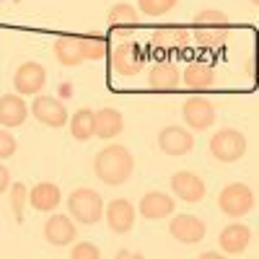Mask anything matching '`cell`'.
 <instances>
[{
	"mask_svg": "<svg viewBox=\"0 0 259 259\" xmlns=\"http://www.w3.org/2000/svg\"><path fill=\"white\" fill-rule=\"evenodd\" d=\"M135 171V158L124 145H106L94 158V174L109 187L124 184Z\"/></svg>",
	"mask_w": 259,
	"mask_h": 259,
	"instance_id": "1",
	"label": "cell"
},
{
	"mask_svg": "<svg viewBox=\"0 0 259 259\" xmlns=\"http://www.w3.org/2000/svg\"><path fill=\"white\" fill-rule=\"evenodd\" d=\"M109 65L117 75L124 78H133L143 70L145 65V52L140 50V45L135 41L133 34H124V31H114V41L109 45Z\"/></svg>",
	"mask_w": 259,
	"mask_h": 259,
	"instance_id": "2",
	"label": "cell"
},
{
	"mask_svg": "<svg viewBox=\"0 0 259 259\" xmlns=\"http://www.w3.org/2000/svg\"><path fill=\"white\" fill-rule=\"evenodd\" d=\"M68 212H70L73 221H78L83 226H94L104 218V200H101L99 192H94L89 187H80V189L70 192Z\"/></svg>",
	"mask_w": 259,
	"mask_h": 259,
	"instance_id": "3",
	"label": "cell"
},
{
	"mask_svg": "<svg viewBox=\"0 0 259 259\" xmlns=\"http://www.w3.org/2000/svg\"><path fill=\"white\" fill-rule=\"evenodd\" d=\"M246 148H249V143H246L244 133H239V130H233V127H223L210 138V153L221 163H233V161L244 158Z\"/></svg>",
	"mask_w": 259,
	"mask_h": 259,
	"instance_id": "4",
	"label": "cell"
},
{
	"mask_svg": "<svg viewBox=\"0 0 259 259\" xmlns=\"http://www.w3.org/2000/svg\"><path fill=\"white\" fill-rule=\"evenodd\" d=\"M254 202H256L254 189L246 187L244 182L226 184L218 194V207L228 218H244V215H249L254 210Z\"/></svg>",
	"mask_w": 259,
	"mask_h": 259,
	"instance_id": "5",
	"label": "cell"
},
{
	"mask_svg": "<svg viewBox=\"0 0 259 259\" xmlns=\"http://www.w3.org/2000/svg\"><path fill=\"white\" fill-rule=\"evenodd\" d=\"M31 114L36 117V122H41L45 127H52V130H60L68 124L70 114L65 109V104L55 96H34V104L29 106Z\"/></svg>",
	"mask_w": 259,
	"mask_h": 259,
	"instance_id": "6",
	"label": "cell"
},
{
	"mask_svg": "<svg viewBox=\"0 0 259 259\" xmlns=\"http://www.w3.org/2000/svg\"><path fill=\"white\" fill-rule=\"evenodd\" d=\"M45 83H47L45 65L34 62V60L24 62L13 75V89H16L18 96H36L41 89H45Z\"/></svg>",
	"mask_w": 259,
	"mask_h": 259,
	"instance_id": "7",
	"label": "cell"
},
{
	"mask_svg": "<svg viewBox=\"0 0 259 259\" xmlns=\"http://www.w3.org/2000/svg\"><path fill=\"white\" fill-rule=\"evenodd\" d=\"M182 114L189 130H210L215 124V104L207 96H189L182 106Z\"/></svg>",
	"mask_w": 259,
	"mask_h": 259,
	"instance_id": "8",
	"label": "cell"
},
{
	"mask_svg": "<svg viewBox=\"0 0 259 259\" xmlns=\"http://www.w3.org/2000/svg\"><path fill=\"white\" fill-rule=\"evenodd\" d=\"M171 192L177 194L182 202H202L205 200V182L194 174V171H177L171 177Z\"/></svg>",
	"mask_w": 259,
	"mask_h": 259,
	"instance_id": "9",
	"label": "cell"
},
{
	"mask_svg": "<svg viewBox=\"0 0 259 259\" xmlns=\"http://www.w3.org/2000/svg\"><path fill=\"white\" fill-rule=\"evenodd\" d=\"M168 233L182 244H197V241L205 239V223L197 218V215L182 212V215H174V218H171Z\"/></svg>",
	"mask_w": 259,
	"mask_h": 259,
	"instance_id": "10",
	"label": "cell"
},
{
	"mask_svg": "<svg viewBox=\"0 0 259 259\" xmlns=\"http://www.w3.org/2000/svg\"><path fill=\"white\" fill-rule=\"evenodd\" d=\"M78 236V228L73 223L70 215H50L47 223H45V239L52 244V246H70Z\"/></svg>",
	"mask_w": 259,
	"mask_h": 259,
	"instance_id": "11",
	"label": "cell"
},
{
	"mask_svg": "<svg viewBox=\"0 0 259 259\" xmlns=\"http://www.w3.org/2000/svg\"><path fill=\"white\" fill-rule=\"evenodd\" d=\"M104 218L114 233H127L135 226V205L124 197L112 200L109 205H104Z\"/></svg>",
	"mask_w": 259,
	"mask_h": 259,
	"instance_id": "12",
	"label": "cell"
},
{
	"mask_svg": "<svg viewBox=\"0 0 259 259\" xmlns=\"http://www.w3.org/2000/svg\"><path fill=\"white\" fill-rule=\"evenodd\" d=\"M158 148L166 156H187L194 148V135L184 127H166L158 135Z\"/></svg>",
	"mask_w": 259,
	"mask_h": 259,
	"instance_id": "13",
	"label": "cell"
},
{
	"mask_svg": "<svg viewBox=\"0 0 259 259\" xmlns=\"http://www.w3.org/2000/svg\"><path fill=\"white\" fill-rule=\"evenodd\" d=\"M189 41H192L189 31L179 26H163L150 34V47H156L158 52H182Z\"/></svg>",
	"mask_w": 259,
	"mask_h": 259,
	"instance_id": "14",
	"label": "cell"
},
{
	"mask_svg": "<svg viewBox=\"0 0 259 259\" xmlns=\"http://www.w3.org/2000/svg\"><path fill=\"white\" fill-rule=\"evenodd\" d=\"M174 197L166 192H148L143 194L140 200V215L148 221H163V218H171V212H174Z\"/></svg>",
	"mask_w": 259,
	"mask_h": 259,
	"instance_id": "15",
	"label": "cell"
},
{
	"mask_svg": "<svg viewBox=\"0 0 259 259\" xmlns=\"http://www.w3.org/2000/svg\"><path fill=\"white\" fill-rule=\"evenodd\" d=\"M26 117H29V106L18 94L0 96V124H3L6 130L21 127L26 122Z\"/></svg>",
	"mask_w": 259,
	"mask_h": 259,
	"instance_id": "16",
	"label": "cell"
},
{
	"mask_svg": "<svg viewBox=\"0 0 259 259\" xmlns=\"http://www.w3.org/2000/svg\"><path fill=\"white\" fill-rule=\"evenodd\" d=\"M182 80V73L174 62H168V60H161L156 62L153 68H150L148 73V85L153 91H174L177 85Z\"/></svg>",
	"mask_w": 259,
	"mask_h": 259,
	"instance_id": "17",
	"label": "cell"
},
{
	"mask_svg": "<svg viewBox=\"0 0 259 259\" xmlns=\"http://www.w3.org/2000/svg\"><path fill=\"white\" fill-rule=\"evenodd\" d=\"M124 130V117L112 109V106H104V109L94 112V135H99L101 140H112Z\"/></svg>",
	"mask_w": 259,
	"mask_h": 259,
	"instance_id": "18",
	"label": "cell"
},
{
	"mask_svg": "<svg viewBox=\"0 0 259 259\" xmlns=\"http://www.w3.org/2000/svg\"><path fill=\"white\" fill-rule=\"evenodd\" d=\"M218 244H221L223 254H241L251 244V228H246L244 223H231L221 231Z\"/></svg>",
	"mask_w": 259,
	"mask_h": 259,
	"instance_id": "19",
	"label": "cell"
},
{
	"mask_svg": "<svg viewBox=\"0 0 259 259\" xmlns=\"http://www.w3.org/2000/svg\"><path fill=\"white\" fill-rule=\"evenodd\" d=\"M60 200H62V194H60V187L52 184V182H39L34 189H29V202L34 210L39 212H52L60 207Z\"/></svg>",
	"mask_w": 259,
	"mask_h": 259,
	"instance_id": "20",
	"label": "cell"
},
{
	"mask_svg": "<svg viewBox=\"0 0 259 259\" xmlns=\"http://www.w3.org/2000/svg\"><path fill=\"white\" fill-rule=\"evenodd\" d=\"M189 36H192V41L197 45L200 50H207V52H218V50H223L226 47V41H228V36H231V31L226 29V26H200V29H194V31H189Z\"/></svg>",
	"mask_w": 259,
	"mask_h": 259,
	"instance_id": "21",
	"label": "cell"
},
{
	"mask_svg": "<svg viewBox=\"0 0 259 259\" xmlns=\"http://www.w3.org/2000/svg\"><path fill=\"white\" fill-rule=\"evenodd\" d=\"M182 80L189 89H210L215 83V68L210 62H189L182 73Z\"/></svg>",
	"mask_w": 259,
	"mask_h": 259,
	"instance_id": "22",
	"label": "cell"
},
{
	"mask_svg": "<svg viewBox=\"0 0 259 259\" xmlns=\"http://www.w3.org/2000/svg\"><path fill=\"white\" fill-rule=\"evenodd\" d=\"M55 60L60 65H65V68H78V65L83 62L78 36H57V41H55Z\"/></svg>",
	"mask_w": 259,
	"mask_h": 259,
	"instance_id": "23",
	"label": "cell"
},
{
	"mask_svg": "<svg viewBox=\"0 0 259 259\" xmlns=\"http://www.w3.org/2000/svg\"><path fill=\"white\" fill-rule=\"evenodd\" d=\"M68 124H70V135H73L75 140L85 143V140L94 138V112H91V109H78V112L68 119Z\"/></svg>",
	"mask_w": 259,
	"mask_h": 259,
	"instance_id": "24",
	"label": "cell"
},
{
	"mask_svg": "<svg viewBox=\"0 0 259 259\" xmlns=\"http://www.w3.org/2000/svg\"><path fill=\"white\" fill-rule=\"evenodd\" d=\"M78 41H80V55H83V60H101L106 52H109L106 39L99 36V34H83V36H78Z\"/></svg>",
	"mask_w": 259,
	"mask_h": 259,
	"instance_id": "25",
	"label": "cell"
},
{
	"mask_svg": "<svg viewBox=\"0 0 259 259\" xmlns=\"http://www.w3.org/2000/svg\"><path fill=\"white\" fill-rule=\"evenodd\" d=\"M106 21H109L112 26L138 24V21H140V13L135 11V6H130V3H117V6L109 8V13H106Z\"/></svg>",
	"mask_w": 259,
	"mask_h": 259,
	"instance_id": "26",
	"label": "cell"
},
{
	"mask_svg": "<svg viewBox=\"0 0 259 259\" xmlns=\"http://www.w3.org/2000/svg\"><path fill=\"white\" fill-rule=\"evenodd\" d=\"M26 202H29V189H26V184L16 182V184L11 187V210H13V215H16V223L24 221V207H26Z\"/></svg>",
	"mask_w": 259,
	"mask_h": 259,
	"instance_id": "27",
	"label": "cell"
},
{
	"mask_svg": "<svg viewBox=\"0 0 259 259\" xmlns=\"http://www.w3.org/2000/svg\"><path fill=\"white\" fill-rule=\"evenodd\" d=\"M177 3H179V0H138L140 13H145V16H150V18L166 16L168 11H174Z\"/></svg>",
	"mask_w": 259,
	"mask_h": 259,
	"instance_id": "28",
	"label": "cell"
},
{
	"mask_svg": "<svg viewBox=\"0 0 259 259\" xmlns=\"http://www.w3.org/2000/svg\"><path fill=\"white\" fill-rule=\"evenodd\" d=\"M194 24L197 26H207V24H221L226 26L228 24V16L223 11H215V8H205L200 13H194Z\"/></svg>",
	"mask_w": 259,
	"mask_h": 259,
	"instance_id": "29",
	"label": "cell"
},
{
	"mask_svg": "<svg viewBox=\"0 0 259 259\" xmlns=\"http://www.w3.org/2000/svg\"><path fill=\"white\" fill-rule=\"evenodd\" d=\"M70 259H101V251L91 241H78L70 249Z\"/></svg>",
	"mask_w": 259,
	"mask_h": 259,
	"instance_id": "30",
	"label": "cell"
},
{
	"mask_svg": "<svg viewBox=\"0 0 259 259\" xmlns=\"http://www.w3.org/2000/svg\"><path fill=\"white\" fill-rule=\"evenodd\" d=\"M16 148H18L16 138L8 133V130H0V161H3V158H11V156L16 153Z\"/></svg>",
	"mask_w": 259,
	"mask_h": 259,
	"instance_id": "31",
	"label": "cell"
},
{
	"mask_svg": "<svg viewBox=\"0 0 259 259\" xmlns=\"http://www.w3.org/2000/svg\"><path fill=\"white\" fill-rule=\"evenodd\" d=\"M8 187H11V174H8V168L0 163V194H3Z\"/></svg>",
	"mask_w": 259,
	"mask_h": 259,
	"instance_id": "32",
	"label": "cell"
},
{
	"mask_svg": "<svg viewBox=\"0 0 259 259\" xmlns=\"http://www.w3.org/2000/svg\"><path fill=\"white\" fill-rule=\"evenodd\" d=\"M114 259H145V256H143V254H138V251H130V249H119Z\"/></svg>",
	"mask_w": 259,
	"mask_h": 259,
	"instance_id": "33",
	"label": "cell"
},
{
	"mask_svg": "<svg viewBox=\"0 0 259 259\" xmlns=\"http://www.w3.org/2000/svg\"><path fill=\"white\" fill-rule=\"evenodd\" d=\"M197 259H228L226 254H215V251H205V254H200Z\"/></svg>",
	"mask_w": 259,
	"mask_h": 259,
	"instance_id": "34",
	"label": "cell"
},
{
	"mask_svg": "<svg viewBox=\"0 0 259 259\" xmlns=\"http://www.w3.org/2000/svg\"><path fill=\"white\" fill-rule=\"evenodd\" d=\"M246 73H249V78H254V57H249V62H246Z\"/></svg>",
	"mask_w": 259,
	"mask_h": 259,
	"instance_id": "35",
	"label": "cell"
},
{
	"mask_svg": "<svg viewBox=\"0 0 259 259\" xmlns=\"http://www.w3.org/2000/svg\"><path fill=\"white\" fill-rule=\"evenodd\" d=\"M251 3H254V6H256V3H259V0H251Z\"/></svg>",
	"mask_w": 259,
	"mask_h": 259,
	"instance_id": "36",
	"label": "cell"
},
{
	"mask_svg": "<svg viewBox=\"0 0 259 259\" xmlns=\"http://www.w3.org/2000/svg\"><path fill=\"white\" fill-rule=\"evenodd\" d=\"M0 3H3V0H0Z\"/></svg>",
	"mask_w": 259,
	"mask_h": 259,
	"instance_id": "37",
	"label": "cell"
}]
</instances>
